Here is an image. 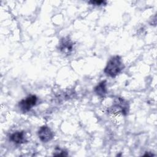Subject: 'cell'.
Masks as SVG:
<instances>
[{
	"label": "cell",
	"mask_w": 157,
	"mask_h": 157,
	"mask_svg": "<svg viewBox=\"0 0 157 157\" xmlns=\"http://www.w3.org/2000/svg\"><path fill=\"white\" fill-rule=\"evenodd\" d=\"M88 3L91 4L92 5L101 6L102 4H105L106 2L104 1H89Z\"/></svg>",
	"instance_id": "9c48e42d"
},
{
	"label": "cell",
	"mask_w": 157,
	"mask_h": 157,
	"mask_svg": "<svg viewBox=\"0 0 157 157\" xmlns=\"http://www.w3.org/2000/svg\"><path fill=\"white\" fill-rule=\"evenodd\" d=\"M94 93L99 97L103 98L107 93V83L105 80L99 82L94 88Z\"/></svg>",
	"instance_id": "52a82bcc"
},
{
	"label": "cell",
	"mask_w": 157,
	"mask_h": 157,
	"mask_svg": "<svg viewBox=\"0 0 157 157\" xmlns=\"http://www.w3.org/2000/svg\"><path fill=\"white\" fill-rule=\"evenodd\" d=\"M74 42L69 37H63L59 42L58 50L63 54L69 55L73 50Z\"/></svg>",
	"instance_id": "277c9868"
},
{
	"label": "cell",
	"mask_w": 157,
	"mask_h": 157,
	"mask_svg": "<svg viewBox=\"0 0 157 157\" xmlns=\"http://www.w3.org/2000/svg\"><path fill=\"white\" fill-rule=\"evenodd\" d=\"M53 155L56 156H67L68 155L67 151H66L65 150H62L59 147H56Z\"/></svg>",
	"instance_id": "ba28073f"
},
{
	"label": "cell",
	"mask_w": 157,
	"mask_h": 157,
	"mask_svg": "<svg viewBox=\"0 0 157 157\" xmlns=\"http://www.w3.org/2000/svg\"><path fill=\"white\" fill-rule=\"evenodd\" d=\"M37 101V96L36 95L31 94L27 96L25 99L21 100L18 103V107L22 112L26 113L30 110L31 108L36 104Z\"/></svg>",
	"instance_id": "3957f363"
},
{
	"label": "cell",
	"mask_w": 157,
	"mask_h": 157,
	"mask_svg": "<svg viewBox=\"0 0 157 157\" xmlns=\"http://www.w3.org/2000/svg\"><path fill=\"white\" fill-rule=\"evenodd\" d=\"M38 137L42 142H48L51 140L54 136L53 132L47 126H42L38 131Z\"/></svg>",
	"instance_id": "5b68a950"
},
{
	"label": "cell",
	"mask_w": 157,
	"mask_h": 157,
	"mask_svg": "<svg viewBox=\"0 0 157 157\" xmlns=\"http://www.w3.org/2000/svg\"><path fill=\"white\" fill-rule=\"evenodd\" d=\"M9 139L15 144H23L26 141L25 132L23 131H16L10 136Z\"/></svg>",
	"instance_id": "8992f818"
},
{
	"label": "cell",
	"mask_w": 157,
	"mask_h": 157,
	"mask_svg": "<svg viewBox=\"0 0 157 157\" xmlns=\"http://www.w3.org/2000/svg\"><path fill=\"white\" fill-rule=\"evenodd\" d=\"M109 113H121L123 115H126L129 111V104L128 101L121 98H117L112 105L107 110Z\"/></svg>",
	"instance_id": "7a4b0ae2"
},
{
	"label": "cell",
	"mask_w": 157,
	"mask_h": 157,
	"mask_svg": "<svg viewBox=\"0 0 157 157\" xmlns=\"http://www.w3.org/2000/svg\"><path fill=\"white\" fill-rule=\"evenodd\" d=\"M124 67L121 58L118 55H115L109 59L104 72L109 77H115L123 70Z\"/></svg>",
	"instance_id": "6da1fadb"
}]
</instances>
